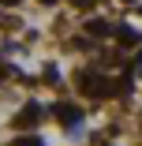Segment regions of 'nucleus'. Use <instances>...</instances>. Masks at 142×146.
Returning a JSON list of instances; mask_svg holds the SVG:
<instances>
[{
	"label": "nucleus",
	"instance_id": "8",
	"mask_svg": "<svg viewBox=\"0 0 142 146\" xmlns=\"http://www.w3.org/2000/svg\"><path fill=\"white\" fill-rule=\"evenodd\" d=\"M0 4H19V0H0Z\"/></svg>",
	"mask_w": 142,
	"mask_h": 146
},
{
	"label": "nucleus",
	"instance_id": "9",
	"mask_svg": "<svg viewBox=\"0 0 142 146\" xmlns=\"http://www.w3.org/2000/svg\"><path fill=\"white\" fill-rule=\"evenodd\" d=\"M120 4H135V0H120Z\"/></svg>",
	"mask_w": 142,
	"mask_h": 146
},
{
	"label": "nucleus",
	"instance_id": "5",
	"mask_svg": "<svg viewBox=\"0 0 142 146\" xmlns=\"http://www.w3.org/2000/svg\"><path fill=\"white\" fill-rule=\"evenodd\" d=\"M112 30H116V26H108L105 19H90V23H86V34H90V38H108Z\"/></svg>",
	"mask_w": 142,
	"mask_h": 146
},
{
	"label": "nucleus",
	"instance_id": "7",
	"mask_svg": "<svg viewBox=\"0 0 142 146\" xmlns=\"http://www.w3.org/2000/svg\"><path fill=\"white\" fill-rule=\"evenodd\" d=\"M71 4H75V8H82V11H90V8H94V0H71Z\"/></svg>",
	"mask_w": 142,
	"mask_h": 146
},
{
	"label": "nucleus",
	"instance_id": "2",
	"mask_svg": "<svg viewBox=\"0 0 142 146\" xmlns=\"http://www.w3.org/2000/svg\"><path fill=\"white\" fill-rule=\"evenodd\" d=\"M38 120H41V105L38 101H26L19 109V116H15V127L19 131H30V127H38Z\"/></svg>",
	"mask_w": 142,
	"mask_h": 146
},
{
	"label": "nucleus",
	"instance_id": "4",
	"mask_svg": "<svg viewBox=\"0 0 142 146\" xmlns=\"http://www.w3.org/2000/svg\"><path fill=\"white\" fill-rule=\"evenodd\" d=\"M112 38H116V41H120L124 49H131V45H138V30H135V26H124V23L116 26V30H112Z\"/></svg>",
	"mask_w": 142,
	"mask_h": 146
},
{
	"label": "nucleus",
	"instance_id": "10",
	"mask_svg": "<svg viewBox=\"0 0 142 146\" xmlns=\"http://www.w3.org/2000/svg\"><path fill=\"white\" fill-rule=\"evenodd\" d=\"M41 4H56V0H41Z\"/></svg>",
	"mask_w": 142,
	"mask_h": 146
},
{
	"label": "nucleus",
	"instance_id": "6",
	"mask_svg": "<svg viewBox=\"0 0 142 146\" xmlns=\"http://www.w3.org/2000/svg\"><path fill=\"white\" fill-rule=\"evenodd\" d=\"M11 146H41V139H34V135H22V139H15Z\"/></svg>",
	"mask_w": 142,
	"mask_h": 146
},
{
	"label": "nucleus",
	"instance_id": "3",
	"mask_svg": "<svg viewBox=\"0 0 142 146\" xmlns=\"http://www.w3.org/2000/svg\"><path fill=\"white\" fill-rule=\"evenodd\" d=\"M52 116H56L64 127H71V124H79V116H82V112H79L71 101H56V105H52Z\"/></svg>",
	"mask_w": 142,
	"mask_h": 146
},
{
	"label": "nucleus",
	"instance_id": "1",
	"mask_svg": "<svg viewBox=\"0 0 142 146\" xmlns=\"http://www.w3.org/2000/svg\"><path fill=\"white\" fill-rule=\"evenodd\" d=\"M79 82H82V94H90V98H108V82H105L97 71H82Z\"/></svg>",
	"mask_w": 142,
	"mask_h": 146
}]
</instances>
